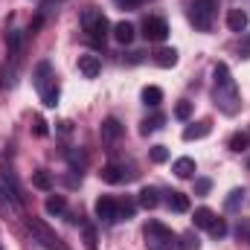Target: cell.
<instances>
[{"instance_id":"obj_1","label":"cell","mask_w":250,"mask_h":250,"mask_svg":"<svg viewBox=\"0 0 250 250\" xmlns=\"http://www.w3.org/2000/svg\"><path fill=\"white\" fill-rule=\"evenodd\" d=\"M212 79H215V93H212V99H215L218 111L227 114V117H236L239 108H242V102H239V87H236V79L230 76V67H227V64H215Z\"/></svg>"},{"instance_id":"obj_2","label":"cell","mask_w":250,"mask_h":250,"mask_svg":"<svg viewBox=\"0 0 250 250\" xmlns=\"http://www.w3.org/2000/svg\"><path fill=\"white\" fill-rule=\"evenodd\" d=\"M215 12H218V0H187V15L189 23L201 32H209L215 23Z\"/></svg>"},{"instance_id":"obj_3","label":"cell","mask_w":250,"mask_h":250,"mask_svg":"<svg viewBox=\"0 0 250 250\" xmlns=\"http://www.w3.org/2000/svg\"><path fill=\"white\" fill-rule=\"evenodd\" d=\"M82 29L87 32V38H90L93 44H105L111 23H108V18L102 15V9H96V6H87V9L82 12Z\"/></svg>"},{"instance_id":"obj_4","label":"cell","mask_w":250,"mask_h":250,"mask_svg":"<svg viewBox=\"0 0 250 250\" xmlns=\"http://www.w3.org/2000/svg\"><path fill=\"white\" fill-rule=\"evenodd\" d=\"M146 245H148V250H175L178 248V236L166 224L148 221L146 224Z\"/></svg>"},{"instance_id":"obj_5","label":"cell","mask_w":250,"mask_h":250,"mask_svg":"<svg viewBox=\"0 0 250 250\" xmlns=\"http://www.w3.org/2000/svg\"><path fill=\"white\" fill-rule=\"evenodd\" d=\"M0 207L6 212H23V195L9 172H0Z\"/></svg>"},{"instance_id":"obj_6","label":"cell","mask_w":250,"mask_h":250,"mask_svg":"<svg viewBox=\"0 0 250 250\" xmlns=\"http://www.w3.org/2000/svg\"><path fill=\"white\" fill-rule=\"evenodd\" d=\"M26 227H29V233L35 236V242H38L44 250H67V248H64V242L53 233V230H50V227H47V224H44V221L29 218V221H26Z\"/></svg>"},{"instance_id":"obj_7","label":"cell","mask_w":250,"mask_h":250,"mask_svg":"<svg viewBox=\"0 0 250 250\" xmlns=\"http://www.w3.org/2000/svg\"><path fill=\"white\" fill-rule=\"evenodd\" d=\"M143 35H146V41H154V44H160V41H166V35H169V23L163 21V18H146L143 21Z\"/></svg>"},{"instance_id":"obj_8","label":"cell","mask_w":250,"mask_h":250,"mask_svg":"<svg viewBox=\"0 0 250 250\" xmlns=\"http://www.w3.org/2000/svg\"><path fill=\"white\" fill-rule=\"evenodd\" d=\"M96 218H99V221H105V224L120 221V201H117V198H111V195H102V198L96 201Z\"/></svg>"},{"instance_id":"obj_9","label":"cell","mask_w":250,"mask_h":250,"mask_svg":"<svg viewBox=\"0 0 250 250\" xmlns=\"http://www.w3.org/2000/svg\"><path fill=\"white\" fill-rule=\"evenodd\" d=\"M134 175L137 172L125 169L123 163H108L102 169V181H108V184H128V181H134Z\"/></svg>"},{"instance_id":"obj_10","label":"cell","mask_w":250,"mask_h":250,"mask_svg":"<svg viewBox=\"0 0 250 250\" xmlns=\"http://www.w3.org/2000/svg\"><path fill=\"white\" fill-rule=\"evenodd\" d=\"M79 73L84 76V79H96L99 73H102V62H99V56H90V53H84V56H79Z\"/></svg>"},{"instance_id":"obj_11","label":"cell","mask_w":250,"mask_h":250,"mask_svg":"<svg viewBox=\"0 0 250 250\" xmlns=\"http://www.w3.org/2000/svg\"><path fill=\"white\" fill-rule=\"evenodd\" d=\"M99 134H102V140H105V143H117V140L125 134V128H123V123H120V120L108 117V120L102 123V128H99Z\"/></svg>"},{"instance_id":"obj_12","label":"cell","mask_w":250,"mask_h":250,"mask_svg":"<svg viewBox=\"0 0 250 250\" xmlns=\"http://www.w3.org/2000/svg\"><path fill=\"white\" fill-rule=\"evenodd\" d=\"M248 23H250V18H248V12H242V9H230L227 12V26H230V32H245L248 29Z\"/></svg>"},{"instance_id":"obj_13","label":"cell","mask_w":250,"mask_h":250,"mask_svg":"<svg viewBox=\"0 0 250 250\" xmlns=\"http://www.w3.org/2000/svg\"><path fill=\"white\" fill-rule=\"evenodd\" d=\"M38 93H41V102H44L47 108H56V105H59V93H62V90H59V79H50Z\"/></svg>"},{"instance_id":"obj_14","label":"cell","mask_w":250,"mask_h":250,"mask_svg":"<svg viewBox=\"0 0 250 250\" xmlns=\"http://www.w3.org/2000/svg\"><path fill=\"white\" fill-rule=\"evenodd\" d=\"M209 131H212L209 120H204V123H192V125L184 128V140H187V143H192V140H204Z\"/></svg>"},{"instance_id":"obj_15","label":"cell","mask_w":250,"mask_h":250,"mask_svg":"<svg viewBox=\"0 0 250 250\" xmlns=\"http://www.w3.org/2000/svg\"><path fill=\"white\" fill-rule=\"evenodd\" d=\"M50 79H56V73H53V64L50 62H38V67H35V73H32V82H35V87L41 90Z\"/></svg>"},{"instance_id":"obj_16","label":"cell","mask_w":250,"mask_h":250,"mask_svg":"<svg viewBox=\"0 0 250 250\" xmlns=\"http://www.w3.org/2000/svg\"><path fill=\"white\" fill-rule=\"evenodd\" d=\"M215 218H218V215H215L209 207H198V209H195V215H192V224H195V227H201V230H209Z\"/></svg>"},{"instance_id":"obj_17","label":"cell","mask_w":250,"mask_h":250,"mask_svg":"<svg viewBox=\"0 0 250 250\" xmlns=\"http://www.w3.org/2000/svg\"><path fill=\"white\" fill-rule=\"evenodd\" d=\"M137 204L146 207V209H154V207L160 204V192H157L154 187H143L140 189V195H137Z\"/></svg>"},{"instance_id":"obj_18","label":"cell","mask_w":250,"mask_h":250,"mask_svg":"<svg viewBox=\"0 0 250 250\" xmlns=\"http://www.w3.org/2000/svg\"><path fill=\"white\" fill-rule=\"evenodd\" d=\"M154 64H157V67H166V70L175 67V64H178V50H172V47L157 50V53H154Z\"/></svg>"},{"instance_id":"obj_19","label":"cell","mask_w":250,"mask_h":250,"mask_svg":"<svg viewBox=\"0 0 250 250\" xmlns=\"http://www.w3.org/2000/svg\"><path fill=\"white\" fill-rule=\"evenodd\" d=\"M172 172H175L178 178H192V175H195V160H192V157H178V160L172 163Z\"/></svg>"},{"instance_id":"obj_20","label":"cell","mask_w":250,"mask_h":250,"mask_svg":"<svg viewBox=\"0 0 250 250\" xmlns=\"http://www.w3.org/2000/svg\"><path fill=\"white\" fill-rule=\"evenodd\" d=\"M166 204H169V209H172V212H187V209H189V198L184 195V192H169Z\"/></svg>"},{"instance_id":"obj_21","label":"cell","mask_w":250,"mask_h":250,"mask_svg":"<svg viewBox=\"0 0 250 250\" xmlns=\"http://www.w3.org/2000/svg\"><path fill=\"white\" fill-rule=\"evenodd\" d=\"M227 146H230V151H248L250 148V131H236Z\"/></svg>"},{"instance_id":"obj_22","label":"cell","mask_w":250,"mask_h":250,"mask_svg":"<svg viewBox=\"0 0 250 250\" xmlns=\"http://www.w3.org/2000/svg\"><path fill=\"white\" fill-rule=\"evenodd\" d=\"M114 38H117L120 44H131V41H134V26H131L128 21H120V23L114 26Z\"/></svg>"},{"instance_id":"obj_23","label":"cell","mask_w":250,"mask_h":250,"mask_svg":"<svg viewBox=\"0 0 250 250\" xmlns=\"http://www.w3.org/2000/svg\"><path fill=\"white\" fill-rule=\"evenodd\" d=\"M143 102H146L148 108H157V105L163 102V90H160L157 84H148V87L143 90Z\"/></svg>"},{"instance_id":"obj_24","label":"cell","mask_w":250,"mask_h":250,"mask_svg":"<svg viewBox=\"0 0 250 250\" xmlns=\"http://www.w3.org/2000/svg\"><path fill=\"white\" fill-rule=\"evenodd\" d=\"M44 207H47V212H50V215H62L64 209H67V201H64L62 195H50Z\"/></svg>"},{"instance_id":"obj_25","label":"cell","mask_w":250,"mask_h":250,"mask_svg":"<svg viewBox=\"0 0 250 250\" xmlns=\"http://www.w3.org/2000/svg\"><path fill=\"white\" fill-rule=\"evenodd\" d=\"M163 123H166V117H163V114H154V117L143 120V128H140V131H143V134L148 137V134H154L157 128H163Z\"/></svg>"},{"instance_id":"obj_26","label":"cell","mask_w":250,"mask_h":250,"mask_svg":"<svg viewBox=\"0 0 250 250\" xmlns=\"http://www.w3.org/2000/svg\"><path fill=\"white\" fill-rule=\"evenodd\" d=\"M32 184L38 189H44V192H50V189H53V178H50L44 169H38V172H32Z\"/></svg>"},{"instance_id":"obj_27","label":"cell","mask_w":250,"mask_h":250,"mask_svg":"<svg viewBox=\"0 0 250 250\" xmlns=\"http://www.w3.org/2000/svg\"><path fill=\"white\" fill-rule=\"evenodd\" d=\"M178 242H181V248L184 250H198L201 248V242H198V236L189 230V233H184V236H178Z\"/></svg>"},{"instance_id":"obj_28","label":"cell","mask_w":250,"mask_h":250,"mask_svg":"<svg viewBox=\"0 0 250 250\" xmlns=\"http://www.w3.org/2000/svg\"><path fill=\"white\" fill-rule=\"evenodd\" d=\"M82 233H84V248L96 250V230H93V224H82Z\"/></svg>"},{"instance_id":"obj_29","label":"cell","mask_w":250,"mask_h":250,"mask_svg":"<svg viewBox=\"0 0 250 250\" xmlns=\"http://www.w3.org/2000/svg\"><path fill=\"white\" fill-rule=\"evenodd\" d=\"M148 157H151V163H166V160H169V148H166V146H154V148L148 151Z\"/></svg>"},{"instance_id":"obj_30","label":"cell","mask_w":250,"mask_h":250,"mask_svg":"<svg viewBox=\"0 0 250 250\" xmlns=\"http://www.w3.org/2000/svg\"><path fill=\"white\" fill-rule=\"evenodd\" d=\"M175 117H178L181 123H187L189 117H192V102H178V105H175Z\"/></svg>"},{"instance_id":"obj_31","label":"cell","mask_w":250,"mask_h":250,"mask_svg":"<svg viewBox=\"0 0 250 250\" xmlns=\"http://www.w3.org/2000/svg\"><path fill=\"white\" fill-rule=\"evenodd\" d=\"M242 198H245V192H242V189H233V192H230V198H227V209H239Z\"/></svg>"},{"instance_id":"obj_32","label":"cell","mask_w":250,"mask_h":250,"mask_svg":"<svg viewBox=\"0 0 250 250\" xmlns=\"http://www.w3.org/2000/svg\"><path fill=\"white\" fill-rule=\"evenodd\" d=\"M209 233H212L215 239H224V236H227V224H224L221 218H215V221H212V227H209Z\"/></svg>"},{"instance_id":"obj_33","label":"cell","mask_w":250,"mask_h":250,"mask_svg":"<svg viewBox=\"0 0 250 250\" xmlns=\"http://www.w3.org/2000/svg\"><path fill=\"white\" fill-rule=\"evenodd\" d=\"M134 209H137V207H134L131 201H120V221H128V218L134 215Z\"/></svg>"},{"instance_id":"obj_34","label":"cell","mask_w":250,"mask_h":250,"mask_svg":"<svg viewBox=\"0 0 250 250\" xmlns=\"http://www.w3.org/2000/svg\"><path fill=\"white\" fill-rule=\"evenodd\" d=\"M209 189H212V181L209 178H198L195 181V195H207Z\"/></svg>"},{"instance_id":"obj_35","label":"cell","mask_w":250,"mask_h":250,"mask_svg":"<svg viewBox=\"0 0 250 250\" xmlns=\"http://www.w3.org/2000/svg\"><path fill=\"white\" fill-rule=\"evenodd\" d=\"M239 56L242 59H250V35L242 32V41H239Z\"/></svg>"},{"instance_id":"obj_36","label":"cell","mask_w":250,"mask_h":250,"mask_svg":"<svg viewBox=\"0 0 250 250\" xmlns=\"http://www.w3.org/2000/svg\"><path fill=\"white\" fill-rule=\"evenodd\" d=\"M114 3H117L120 9H137V6H143L146 0H114Z\"/></svg>"},{"instance_id":"obj_37","label":"cell","mask_w":250,"mask_h":250,"mask_svg":"<svg viewBox=\"0 0 250 250\" xmlns=\"http://www.w3.org/2000/svg\"><path fill=\"white\" fill-rule=\"evenodd\" d=\"M35 134H38V137H47V123H44V117H35Z\"/></svg>"}]
</instances>
